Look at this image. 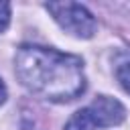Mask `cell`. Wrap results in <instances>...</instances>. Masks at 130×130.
<instances>
[{
  "label": "cell",
  "mask_w": 130,
  "mask_h": 130,
  "mask_svg": "<svg viewBox=\"0 0 130 130\" xmlns=\"http://www.w3.org/2000/svg\"><path fill=\"white\" fill-rule=\"evenodd\" d=\"M14 71L20 83L35 95L65 104L85 91L83 61L39 45H22L14 55Z\"/></svg>",
  "instance_id": "6da1fadb"
},
{
  "label": "cell",
  "mask_w": 130,
  "mask_h": 130,
  "mask_svg": "<svg viewBox=\"0 0 130 130\" xmlns=\"http://www.w3.org/2000/svg\"><path fill=\"white\" fill-rule=\"evenodd\" d=\"M126 110L124 106L110 98V95H98L91 104L77 110L65 124V130H98V128H110L124 120Z\"/></svg>",
  "instance_id": "7a4b0ae2"
},
{
  "label": "cell",
  "mask_w": 130,
  "mask_h": 130,
  "mask_svg": "<svg viewBox=\"0 0 130 130\" xmlns=\"http://www.w3.org/2000/svg\"><path fill=\"white\" fill-rule=\"evenodd\" d=\"M45 8L53 14L57 24L63 30H67L69 35L79 37V39L93 37L98 24H95L93 14L85 6L77 4V2H49V4H45Z\"/></svg>",
  "instance_id": "3957f363"
},
{
  "label": "cell",
  "mask_w": 130,
  "mask_h": 130,
  "mask_svg": "<svg viewBox=\"0 0 130 130\" xmlns=\"http://www.w3.org/2000/svg\"><path fill=\"white\" fill-rule=\"evenodd\" d=\"M116 77H118V81L122 83V87L130 93V57H126L124 61L118 63V67H116Z\"/></svg>",
  "instance_id": "277c9868"
},
{
  "label": "cell",
  "mask_w": 130,
  "mask_h": 130,
  "mask_svg": "<svg viewBox=\"0 0 130 130\" xmlns=\"http://www.w3.org/2000/svg\"><path fill=\"white\" fill-rule=\"evenodd\" d=\"M8 22H10V4L0 2V32L8 28Z\"/></svg>",
  "instance_id": "5b68a950"
},
{
  "label": "cell",
  "mask_w": 130,
  "mask_h": 130,
  "mask_svg": "<svg viewBox=\"0 0 130 130\" xmlns=\"http://www.w3.org/2000/svg\"><path fill=\"white\" fill-rule=\"evenodd\" d=\"M6 102V85H4V81L0 79V106Z\"/></svg>",
  "instance_id": "8992f818"
}]
</instances>
